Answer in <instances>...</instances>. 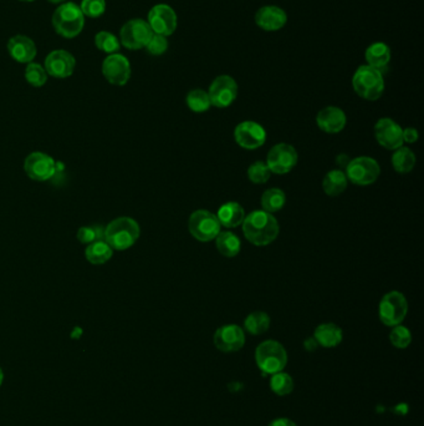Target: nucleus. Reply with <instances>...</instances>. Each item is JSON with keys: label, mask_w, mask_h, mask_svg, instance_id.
Segmentation results:
<instances>
[{"label": "nucleus", "mask_w": 424, "mask_h": 426, "mask_svg": "<svg viewBox=\"0 0 424 426\" xmlns=\"http://www.w3.org/2000/svg\"><path fill=\"white\" fill-rule=\"evenodd\" d=\"M53 26L59 35L66 39H72L83 31L85 25V15L80 6L75 3H62L53 15Z\"/></svg>", "instance_id": "nucleus-3"}, {"label": "nucleus", "mask_w": 424, "mask_h": 426, "mask_svg": "<svg viewBox=\"0 0 424 426\" xmlns=\"http://www.w3.org/2000/svg\"><path fill=\"white\" fill-rule=\"evenodd\" d=\"M269 426H298L293 420L287 419V418H279L270 423Z\"/></svg>", "instance_id": "nucleus-42"}, {"label": "nucleus", "mask_w": 424, "mask_h": 426, "mask_svg": "<svg viewBox=\"0 0 424 426\" xmlns=\"http://www.w3.org/2000/svg\"><path fill=\"white\" fill-rule=\"evenodd\" d=\"M245 330L251 336H260L270 328V317L265 312H253L245 318Z\"/></svg>", "instance_id": "nucleus-29"}, {"label": "nucleus", "mask_w": 424, "mask_h": 426, "mask_svg": "<svg viewBox=\"0 0 424 426\" xmlns=\"http://www.w3.org/2000/svg\"><path fill=\"white\" fill-rule=\"evenodd\" d=\"M102 74L110 84L124 86L131 78V65L128 59L121 54L108 55L102 63Z\"/></svg>", "instance_id": "nucleus-15"}, {"label": "nucleus", "mask_w": 424, "mask_h": 426, "mask_svg": "<svg viewBox=\"0 0 424 426\" xmlns=\"http://www.w3.org/2000/svg\"><path fill=\"white\" fill-rule=\"evenodd\" d=\"M146 49L151 55H155V56L164 54L168 49L167 36L160 35V34L153 33L150 42L146 45Z\"/></svg>", "instance_id": "nucleus-39"}, {"label": "nucleus", "mask_w": 424, "mask_h": 426, "mask_svg": "<svg viewBox=\"0 0 424 426\" xmlns=\"http://www.w3.org/2000/svg\"><path fill=\"white\" fill-rule=\"evenodd\" d=\"M208 95L212 106L218 108H229L238 97V84L232 76L221 75L210 84Z\"/></svg>", "instance_id": "nucleus-10"}, {"label": "nucleus", "mask_w": 424, "mask_h": 426, "mask_svg": "<svg viewBox=\"0 0 424 426\" xmlns=\"http://www.w3.org/2000/svg\"><path fill=\"white\" fill-rule=\"evenodd\" d=\"M389 341L396 348L406 349L412 342V334L406 327L396 325L389 333Z\"/></svg>", "instance_id": "nucleus-37"}, {"label": "nucleus", "mask_w": 424, "mask_h": 426, "mask_svg": "<svg viewBox=\"0 0 424 426\" xmlns=\"http://www.w3.org/2000/svg\"><path fill=\"white\" fill-rule=\"evenodd\" d=\"M355 92L368 101H376L384 91V79L382 72L368 65H361L353 78Z\"/></svg>", "instance_id": "nucleus-4"}, {"label": "nucleus", "mask_w": 424, "mask_h": 426, "mask_svg": "<svg viewBox=\"0 0 424 426\" xmlns=\"http://www.w3.org/2000/svg\"><path fill=\"white\" fill-rule=\"evenodd\" d=\"M96 48L108 54H116L120 50V40L108 31H100L95 36Z\"/></svg>", "instance_id": "nucleus-33"}, {"label": "nucleus", "mask_w": 424, "mask_h": 426, "mask_svg": "<svg viewBox=\"0 0 424 426\" xmlns=\"http://www.w3.org/2000/svg\"><path fill=\"white\" fill-rule=\"evenodd\" d=\"M237 144L245 150H255L266 141V131L255 121H243L234 130Z\"/></svg>", "instance_id": "nucleus-14"}, {"label": "nucleus", "mask_w": 424, "mask_h": 426, "mask_svg": "<svg viewBox=\"0 0 424 426\" xmlns=\"http://www.w3.org/2000/svg\"><path fill=\"white\" fill-rule=\"evenodd\" d=\"M408 312V302L405 295L398 290H392L383 295L378 306V314L383 325L396 327L406 318Z\"/></svg>", "instance_id": "nucleus-6"}, {"label": "nucleus", "mask_w": 424, "mask_h": 426, "mask_svg": "<svg viewBox=\"0 0 424 426\" xmlns=\"http://www.w3.org/2000/svg\"><path fill=\"white\" fill-rule=\"evenodd\" d=\"M245 238L257 247L269 246L279 236L278 220L266 211H253L241 223Z\"/></svg>", "instance_id": "nucleus-1"}, {"label": "nucleus", "mask_w": 424, "mask_h": 426, "mask_svg": "<svg viewBox=\"0 0 424 426\" xmlns=\"http://www.w3.org/2000/svg\"><path fill=\"white\" fill-rule=\"evenodd\" d=\"M392 166L398 174H409L416 166V155L411 149L400 146L392 155Z\"/></svg>", "instance_id": "nucleus-28"}, {"label": "nucleus", "mask_w": 424, "mask_h": 426, "mask_svg": "<svg viewBox=\"0 0 424 426\" xmlns=\"http://www.w3.org/2000/svg\"><path fill=\"white\" fill-rule=\"evenodd\" d=\"M215 246L221 256L232 259L238 256L241 249L239 237L230 231H223L215 237Z\"/></svg>", "instance_id": "nucleus-25"}, {"label": "nucleus", "mask_w": 424, "mask_h": 426, "mask_svg": "<svg viewBox=\"0 0 424 426\" xmlns=\"http://www.w3.org/2000/svg\"><path fill=\"white\" fill-rule=\"evenodd\" d=\"M270 389L276 395H289L294 391V380L291 375L284 372H275L270 379Z\"/></svg>", "instance_id": "nucleus-32"}, {"label": "nucleus", "mask_w": 424, "mask_h": 426, "mask_svg": "<svg viewBox=\"0 0 424 426\" xmlns=\"http://www.w3.org/2000/svg\"><path fill=\"white\" fill-rule=\"evenodd\" d=\"M270 176H271V171L268 167L266 163H263V161L251 163V167L248 168V177L255 185H263L265 182H268Z\"/></svg>", "instance_id": "nucleus-36"}, {"label": "nucleus", "mask_w": 424, "mask_h": 426, "mask_svg": "<svg viewBox=\"0 0 424 426\" xmlns=\"http://www.w3.org/2000/svg\"><path fill=\"white\" fill-rule=\"evenodd\" d=\"M314 338L316 339L317 344L323 348H334L342 342L344 333L339 325L323 323L315 329Z\"/></svg>", "instance_id": "nucleus-24"}, {"label": "nucleus", "mask_w": 424, "mask_h": 426, "mask_svg": "<svg viewBox=\"0 0 424 426\" xmlns=\"http://www.w3.org/2000/svg\"><path fill=\"white\" fill-rule=\"evenodd\" d=\"M152 35L153 31L146 20L132 19L121 28L119 40L128 50H139L146 48Z\"/></svg>", "instance_id": "nucleus-9"}, {"label": "nucleus", "mask_w": 424, "mask_h": 426, "mask_svg": "<svg viewBox=\"0 0 424 426\" xmlns=\"http://www.w3.org/2000/svg\"><path fill=\"white\" fill-rule=\"evenodd\" d=\"M403 129L392 119L383 117L377 121L375 138L377 142L387 150H397L403 146Z\"/></svg>", "instance_id": "nucleus-17"}, {"label": "nucleus", "mask_w": 424, "mask_h": 426, "mask_svg": "<svg viewBox=\"0 0 424 426\" xmlns=\"http://www.w3.org/2000/svg\"><path fill=\"white\" fill-rule=\"evenodd\" d=\"M188 229L193 238L199 242H210L221 234V226L214 213L207 210H198L189 217Z\"/></svg>", "instance_id": "nucleus-8"}, {"label": "nucleus", "mask_w": 424, "mask_h": 426, "mask_svg": "<svg viewBox=\"0 0 424 426\" xmlns=\"http://www.w3.org/2000/svg\"><path fill=\"white\" fill-rule=\"evenodd\" d=\"M257 366L264 374L273 375L282 372L287 364V353L285 348L276 341H265L257 345L255 350Z\"/></svg>", "instance_id": "nucleus-5"}, {"label": "nucleus", "mask_w": 424, "mask_h": 426, "mask_svg": "<svg viewBox=\"0 0 424 426\" xmlns=\"http://www.w3.org/2000/svg\"><path fill=\"white\" fill-rule=\"evenodd\" d=\"M50 3H53V4H62V3H65L66 0H48Z\"/></svg>", "instance_id": "nucleus-45"}, {"label": "nucleus", "mask_w": 424, "mask_h": 426, "mask_svg": "<svg viewBox=\"0 0 424 426\" xmlns=\"http://www.w3.org/2000/svg\"><path fill=\"white\" fill-rule=\"evenodd\" d=\"M80 9L85 17L99 18L106 10V1L105 0H83Z\"/></svg>", "instance_id": "nucleus-38"}, {"label": "nucleus", "mask_w": 424, "mask_h": 426, "mask_svg": "<svg viewBox=\"0 0 424 426\" xmlns=\"http://www.w3.org/2000/svg\"><path fill=\"white\" fill-rule=\"evenodd\" d=\"M76 66L74 55L66 50H54L45 59V70L53 78L66 79L71 76Z\"/></svg>", "instance_id": "nucleus-18"}, {"label": "nucleus", "mask_w": 424, "mask_h": 426, "mask_svg": "<svg viewBox=\"0 0 424 426\" xmlns=\"http://www.w3.org/2000/svg\"><path fill=\"white\" fill-rule=\"evenodd\" d=\"M299 156L298 151L291 145H275L266 157V165L270 168L271 174H287L293 170L298 163Z\"/></svg>", "instance_id": "nucleus-11"}, {"label": "nucleus", "mask_w": 424, "mask_h": 426, "mask_svg": "<svg viewBox=\"0 0 424 426\" xmlns=\"http://www.w3.org/2000/svg\"><path fill=\"white\" fill-rule=\"evenodd\" d=\"M364 58L367 65L375 67L383 74V70L387 69L391 61V49L384 42H373L366 50Z\"/></svg>", "instance_id": "nucleus-23"}, {"label": "nucleus", "mask_w": 424, "mask_h": 426, "mask_svg": "<svg viewBox=\"0 0 424 426\" xmlns=\"http://www.w3.org/2000/svg\"><path fill=\"white\" fill-rule=\"evenodd\" d=\"M8 51L14 60L20 64H29L35 59V42L28 36H12L8 42Z\"/></svg>", "instance_id": "nucleus-21"}, {"label": "nucleus", "mask_w": 424, "mask_h": 426, "mask_svg": "<svg viewBox=\"0 0 424 426\" xmlns=\"http://www.w3.org/2000/svg\"><path fill=\"white\" fill-rule=\"evenodd\" d=\"M3 382H4V372H3V369L0 368V386L3 385Z\"/></svg>", "instance_id": "nucleus-44"}, {"label": "nucleus", "mask_w": 424, "mask_h": 426, "mask_svg": "<svg viewBox=\"0 0 424 426\" xmlns=\"http://www.w3.org/2000/svg\"><path fill=\"white\" fill-rule=\"evenodd\" d=\"M287 204L285 192L280 188H269L262 196V207L269 213L280 211Z\"/></svg>", "instance_id": "nucleus-30"}, {"label": "nucleus", "mask_w": 424, "mask_h": 426, "mask_svg": "<svg viewBox=\"0 0 424 426\" xmlns=\"http://www.w3.org/2000/svg\"><path fill=\"white\" fill-rule=\"evenodd\" d=\"M348 185L346 174L342 170H331L323 177V188L328 196H340Z\"/></svg>", "instance_id": "nucleus-26"}, {"label": "nucleus", "mask_w": 424, "mask_h": 426, "mask_svg": "<svg viewBox=\"0 0 424 426\" xmlns=\"http://www.w3.org/2000/svg\"><path fill=\"white\" fill-rule=\"evenodd\" d=\"M24 170L31 180L45 182L54 177L58 171V163L53 157L35 151L25 158Z\"/></svg>", "instance_id": "nucleus-12"}, {"label": "nucleus", "mask_w": 424, "mask_h": 426, "mask_svg": "<svg viewBox=\"0 0 424 426\" xmlns=\"http://www.w3.org/2000/svg\"><path fill=\"white\" fill-rule=\"evenodd\" d=\"M147 23L155 34L169 36L173 34L177 25L178 18L172 6L167 4H157L151 9L149 13Z\"/></svg>", "instance_id": "nucleus-13"}, {"label": "nucleus", "mask_w": 424, "mask_h": 426, "mask_svg": "<svg viewBox=\"0 0 424 426\" xmlns=\"http://www.w3.org/2000/svg\"><path fill=\"white\" fill-rule=\"evenodd\" d=\"M217 218L226 229H235L244 221L245 211L238 202H227L218 210Z\"/></svg>", "instance_id": "nucleus-22"}, {"label": "nucleus", "mask_w": 424, "mask_h": 426, "mask_svg": "<svg viewBox=\"0 0 424 426\" xmlns=\"http://www.w3.org/2000/svg\"><path fill=\"white\" fill-rule=\"evenodd\" d=\"M287 13L280 6H262L255 14V23L265 31H278L287 25Z\"/></svg>", "instance_id": "nucleus-19"}, {"label": "nucleus", "mask_w": 424, "mask_h": 426, "mask_svg": "<svg viewBox=\"0 0 424 426\" xmlns=\"http://www.w3.org/2000/svg\"><path fill=\"white\" fill-rule=\"evenodd\" d=\"M141 234L138 223L131 217H119L105 227L103 240L114 251L131 248Z\"/></svg>", "instance_id": "nucleus-2"}, {"label": "nucleus", "mask_w": 424, "mask_h": 426, "mask_svg": "<svg viewBox=\"0 0 424 426\" xmlns=\"http://www.w3.org/2000/svg\"><path fill=\"white\" fill-rule=\"evenodd\" d=\"M185 102H187V106L196 114L205 113L212 106L208 91H204L202 89H194V90L189 91Z\"/></svg>", "instance_id": "nucleus-31"}, {"label": "nucleus", "mask_w": 424, "mask_h": 426, "mask_svg": "<svg viewBox=\"0 0 424 426\" xmlns=\"http://www.w3.org/2000/svg\"><path fill=\"white\" fill-rule=\"evenodd\" d=\"M85 256L91 264L101 265L112 259L114 249L108 246L105 240H97L86 247Z\"/></svg>", "instance_id": "nucleus-27"}, {"label": "nucleus", "mask_w": 424, "mask_h": 426, "mask_svg": "<svg viewBox=\"0 0 424 426\" xmlns=\"http://www.w3.org/2000/svg\"><path fill=\"white\" fill-rule=\"evenodd\" d=\"M347 180L357 186H370L376 182L381 174V167L375 158L356 157L350 161L345 170Z\"/></svg>", "instance_id": "nucleus-7"}, {"label": "nucleus", "mask_w": 424, "mask_h": 426, "mask_svg": "<svg viewBox=\"0 0 424 426\" xmlns=\"http://www.w3.org/2000/svg\"><path fill=\"white\" fill-rule=\"evenodd\" d=\"M402 136H403V144L405 142H407V144H414V142L418 141V131L416 129H413V127L405 129Z\"/></svg>", "instance_id": "nucleus-40"}, {"label": "nucleus", "mask_w": 424, "mask_h": 426, "mask_svg": "<svg viewBox=\"0 0 424 426\" xmlns=\"http://www.w3.org/2000/svg\"><path fill=\"white\" fill-rule=\"evenodd\" d=\"M350 161H351V158L347 156V155H345V154H341V155L336 157V163H337V166L340 167L339 170H342V171L346 170L347 165L350 163Z\"/></svg>", "instance_id": "nucleus-41"}, {"label": "nucleus", "mask_w": 424, "mask_h": 426, "mask_svg": "<svg viewBox=\"0 0 424 426\" xmlns=\"http://www.w3.org/2000/svg\"><path fill=\"white\" fill-rule=\"evenodd\" d=\"M304 347L306 350L312 352V350H315V349H317V347H320V345L317 344L316 339L312 336V338H307V339L305 341Z\"/></svg>", "instance_id": "nucleus-43"}, {"label": "nucleus", "mask_w": 424, "mask_h": 426, "mask_svg": "<svg viewBox=\"0 0 424 426\" xmlns=\"http://www.w3.org/2000/svg\"><path fill=\"white\" fill-rule=\"evenodd\" d=\"M78 240L81 245L89 246L94 242L103 240L105 237V227H102L100 224H92V226H84L81 229H78Z\"/></svg>", "instance_id": "nucleus-35"}, {"label": "nucleus", "mask_w": 424, "mask_h": 426, "mask_svg": "<svg viewBox=\"0 0 424 426\" xmlns=\"http://www.w3.org/2000/svg\"><path fill=\"white\" fill-rule=\"evenodd\" d=\"M215 348L223 353L238 352L244 347L245 333L239 325H228L218 328L213 338Z\"/></svg>", "instance_id": "nucleus-16"}, {"label": "nucleus", "mask_w": 424, "mask_h": 426, "mask_svg": "<svg viewBox=\"0 0 424 426\" xmlns=\"http://www.w3.org/2000/svg\"><path fill=\"white\" fill-rule=\"evenodd\" d=\"M20 1H34V0H20Z\"/></svg>", "instance_id": "nucleus-46"}, {"label": "nucleus", "mask_w": 424, "mask_h": 426, "mask_svg": "<svg viewBox=\"0 0 424 426\" xmlns=\"http://www.w3.org/2000/svg\"><path fill=\"white\" fill-rule=\"evenodd\" d=\"M25 79L31 86L42 88L48 81V72L40 64L29 63L25 69Z\"/></svg>", "instance_id": "nucleus-34"}, {"label": "nucleus", "mask_w": 424, "mask_h": 426, "mask_svg": "<svg viewBox=\"0 0 424 426\" xmlns=\"http://www.w3.org/2000/svg\"><path fill=\"white\" fill-rule=\"evenodd\" d=\"M316 124L326 133H339L346 126V114L340 108L328 106L317 114Z\"/></svg>", "instance_id": "nucleus-20"}]
</instances>
